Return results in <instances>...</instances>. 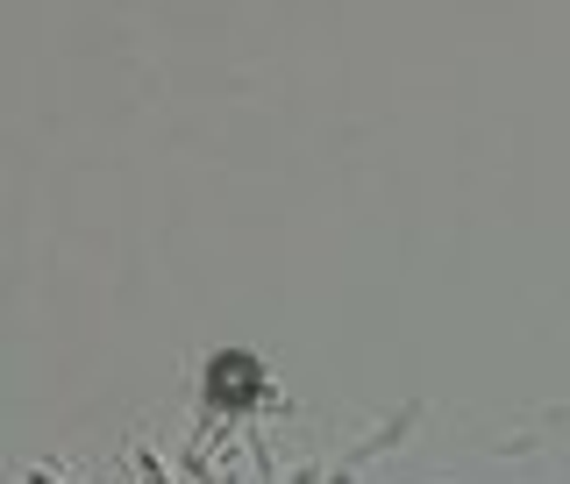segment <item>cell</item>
<instances>
[{"instance_id": "1", "label": "cell", "mask_w": 570, "mask_h": 484, "mask_svg": "<svg viewBox=\"0 0 570 484\" xmlns=\"http://www.w3.org/2000/svg\"><path fill=\"white\" fill-rule=\"evenodd\" d=\"M249 371H257V364L228 356V364H222V378H214V392H222V399H243V392H257V378H249Z\"/></svg>"}]
</instances>
